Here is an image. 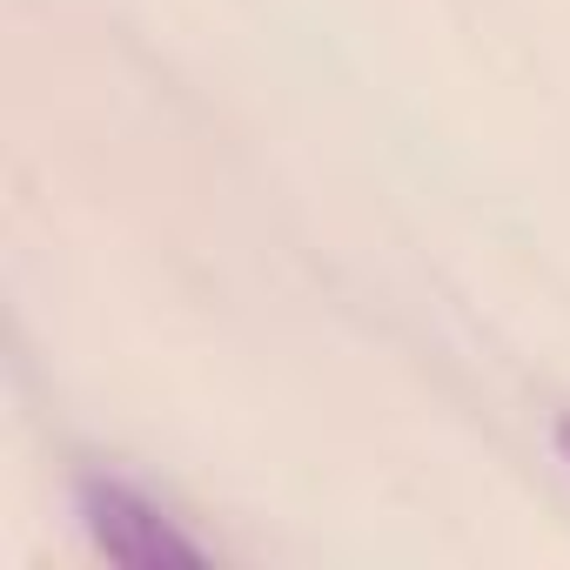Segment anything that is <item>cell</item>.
<instances>
[{
    "instance_id": "cell-1",
    "label": "cell",
    "mask_w": 570,
    "mask_h": 570,
    "mask_svg": "<svg viewBox=\"0 0 570 570\" xmlns=\"http://www.w3.org/2000/svg\"><path fill=\"white\" fill-rule=\"evenodd\" d=\"M75 517L88 530V543L108 557V563H128V570H202L215 563V550L181 530L175 510H161L141 483L128 476H81L75 483Z\"/></svg>"
},
{
    "instance_id": "cell-2",
    "label": "cell",
    "mask_w": 570,
    "mask_h": 570,
    "mask_svg": "<svg viewBox=\"0 0 570 570\" xmlns=\"http://www.w3.org/2000/svg\"><path fill=\"white\" fill-rule=\"evenodd\" d=\"M550 443H557V463L570 470V416H557V430H550Z\"/></svg>"
}]
</instances>
